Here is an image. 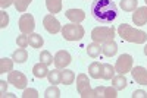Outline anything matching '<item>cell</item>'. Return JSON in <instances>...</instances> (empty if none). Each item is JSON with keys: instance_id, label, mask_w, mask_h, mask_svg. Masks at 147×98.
Instances as JSON below:
<instances>
[{"instance_id": "cell-27", "label": "cell", "mask_w": 147, "mask_h": 98, "mask_svg": "<svg viewBox=\"0 0 147 98\" xmlns=\"http://www.w3.org/2000/svg\"><path fill=\"white\" fill-rule=\"evenodd\" d=\"M31 2H32V0H15L13 5H15V7H16L18 12H21V13H25Z\"/></svg>"}, {"instance_id": "cell-35", "label": "cell", "mask_w": 147, "mask_h": 98, "mask_svg": "<svg viewBox=\"0 0 147 98\" xmlns=\"http://www.w3.org/2000/svg\"><path fill=\"white\" fill-rule=\"evenodd\" d=\"M7 83H9V82H7ZM7 83H6V81H0V91H2V97H5V95H6Z\"/></svg>"}, {"instance_id": "cell-23", "label": "cell", "mask_w": 147, "mask_h": 98, "mask_svg": "<svg viewBox=\"0 0 147 98\" xmlns=\"http://www.w3.org/2000/svg\"><path fill=\"white\" fill-rule=\"evenodd\" d=\"M13 59H7V57H3L0 59V73H6V72H10L13 69Z\"/></svg>"}, {"instance_id": "cell-15", "label": "cell", "mask_w": 147, "mask_h": 98, "mask_svg": "<svg viewBox=\"0 0 147 98\" xmlns=\"http://www.w3.org/2000/svg\"><path fill=\"white\" fill-rule=\"evenodd\" d=\"M49 70L47 69V65H44V63H37V65H34V67H32V75L35 76V78H38V79H43V78H46L47 75H49Z\"/></svg>"}, {"instance_id": "cell-18", "label": "cell", "mask_w": 147, "mask_h": 98, "mask_svg": "<svg viewBox=\"0 0 147 98\" xmlns=\"http://www.w3.org/2000/svg\"><path fill=\"white\" fill-rule=\"evenodd\" d=\"M115 73H116V69L112 65H109V63H105L103 65V67H102V79L110 81V79L115 76Z\"/></svg>"}, {"instance_id": "cell-25", "label": "cell", "mask_w": 147, "mask_h": 98, "mask_svg": "<svg viewBox=\"0 0 147 98\" xmlns=\"http://www.w3.org/2000/svg\"><path fill=\"white\" fill-rule=\"evenodd\" d=\"M100 53H102V47H100L99 43L88 44V47H87V54H88L90 57L96 59V57H99V56H100Z\"/></svg>"}, {"instance_id": "cell-4", "label": "cell", "mask_w": 147, "mask_h": 98, "mask_svg": "<svg viewBox=\"0 0 147 98\" xmlns=\"http://www.w3.org/2000/svg\"><path fill=\"white\" fill-rule=\"evenodd\" d=\"M115 37V28L113 27H96L91 31V40L94 43H107V41H112Z\"/></svg>"}, {"instance_id": "cell-20", "label": "cell", "mask_w": 147, "mask_h": 98, "mask_svg": "<svg viewBox=\"0 0 147 98\" xmlns=\"http://www.w3.org/2000/svg\"><path fill=\"white\" fill-rule=\"evenodd\" d=\"M47 79H49V82H50L52 85L62 83V72H60V70L56 67V69H53V70H50V72H49Z\"/></svg>"}, {"instance_id": "cell-16", "label": "cell", "mask_w": 147, "mask_h": 98, "mask_svg": "<svg viewBox=\"0 0 147 98\" xmlns=\"http://www.w3.org/2000/svg\"><path fill=\"white\" fill-rule=\"evenodd\" d=\"M12 59H13L15 63H25L27 59H28V53L25 48H18V50L13 51V54H12Z\"/></svg>"}, {"instance_id": "cell-19", "label": "cell", "mask_w": 147, "mask_h": 98, "mask_svg": "<svg viewBox=\"0 0 147 98\" xmlns=\"http://www.w3.org/2000/svg\"><path fill=\"white\" fill-rule=\"evenodd\" d=\"M46 7L50 13H59L62 10V0H46Z\"/></svg>"}, {"instance_id": "cell-37", "label": "cell", "mask_w": 147, "mask_h": 98, "mask_svg": "<svg viewBox=\"0 0 147 98\" xmlns=\"http://www.w3.org/2000/svg\"><path fill=\"white\" fill-rule=\"evenodd\" d=\"M144 2H146V6H147V0H144Z\"/></svg>"}, {"instance_id": "cell-33", "label": "cell", "mask_w": 147, "mask_h": 98, "mask_svg": "<svg viewBox=\"0 0 147 98\" xmlns=\"http://www.w3.org/2000/svg\"><path fill=\"white\" fill-rule=\"evenodd\" d=\"M131 97H132V98H147V92L143 91V89H137V91L132 92Z\"/></svg>"}, {"instance_id": "cell-6", "label": "cell", "mask_w": 147, "mask_h": 98, "mask_svg": "<svg viewBox=\"0 0 147 98\" xmlns=\"http://www.w3.org/2000/svg\"><path fill=\"white\" fill-rule=\"evenodd\" d=\"M7 82L12 83L18 89H25L27 83H28V79H27V76L24 75L22 72H19V70H10L9 75H7Z\"/></svg>"}, {"instance_id": "cell-28", "label": "cell", "mask_w": 147, "mask_h": 98, "mask_svg": "<svg viewBox=\"0 0 147 98\" xmlns=\"http://www.w3.org/2000/svg\"><path fill=\"white\" fill-rule=\"evenodd\" d=\"M44 97L46 98H59L60 97V91L57 88V85H52V87H49L44 92Z\"/></svg>"}, {"instance_id": "cell-26", "label": "cell", "mask_w": 147, "mask_h": 98, "mask_svg": "<svg viewBox=\"0 0 147 98\" xmlns=\"http://www.w3.org/2000/svg\"><path fill=\"white\" fill-rule=\"evenodd\" d=\"M74 81H75V73H74V70L65 69L62 72V83L63 85H71V83H74Z\"/></svg>"}, {"instance_id": "cell-5", "label": "cell", "mask_w": 147, "mask_h": 98, "mask_svg": "<svg viewBox=\"0 0 147 98\" xmlns=\"http://www.w3.org/2000/svg\"><path fill=\"white\" fill-rule=\"evenodd\" d=\"M77 89H78V92L82 98H94L93 89L90 87L88 76L84 75V73H80V75L77 76Z\"/></svg>"}, {"instance_id": "cell-12", "label": "cell", "mask_w": 147, "mask_h": 98, "mask_svg": "<svg viewBox=\"0 0 147 98\" xmlns=\"http://www.w3.org/2000/svg\"><path fill=\"white\" fill-rule=\"evenodd\" d=\"M132 22L138 27H143L147 23V6L137 7L132 13Z\"/></svg>"}, {"instance_id": "cell-24", "label": "cell", "mask_w": 147, "mask_h": 98, "mask_svg": "<svg viewBox=\"0 0 147 98\" xmlns=\"http://www.w3.org/2000/svg\"><path fill=\"white\" fill-rule=\"evenodd\" d=\"M44 44V40H43V37L40 34H30V45L32 48H41Z\"/></svg>"}, {"instance_id": "cell-8", "label": "cell", "mask_w": 147, "mask_h": 98, "mask_svg": "<svg viewBox=\"0 0 147 98\" xmlns=\"http://www.w3.org/2000/svg\"><path fill=\"white\" fill-rule=\"evenodd\" d=\"M35 28V22H34V16L30 15V13H24L21 18H19V29L22 34H32Z\"/></svg>"}, {"instance_id": "cell-34", "label": "cell", "mask_w": 147, "mask_h": 98, "mask_svg": "<svg viewBox=\"0 0 147 98\" xmlns=\"http://www.w3.org/2000/svg\"><path fill=\"white\" fill-rule=\"evenodd\" d=\"M13 3H15V0H0V6H2V9H6L10 5H13Z\"/></svg>"}, {"instance_id": "cell-3", "label": "cell", "mask_w": 147, "mask_h": 98, "mask_svg": "<svg viewBox=\"0 0 147 98\" xmlns=\"http://www.w3.org/2000/svg\"><path fill=\"white\" fill-rule=\"evenodd\" d=\"M62 37L66 40V41H80L85 31L82 28V25H80V23H66V25L62 27Z\"/></svg>"}, {"instance_id": "cell-30", "label": "cell", "mask_w": 147, "mask_h": 98, "mask_svg": "<svg viewBox=\"0 0 147 98\" xmlns=\"http://www.w3.org/2000/svg\"><path fill=\"white\" fill-rule=\"evenodd\" d=\"M16 44H18V47H21V48H27V47L30 45V37H28L27 34H21V35H18Z\"/></svg>"}, {"instance_id": "cell-1", "label": "cell", "mask_w": 147, "mask_h": 98, "mask_svg": "<svg viewBox=\"0 0 147 98\" xmlns=\"http://www.w3.org/2000/svg\"><path fill=\"white\" fill-rule=\"evenodd\" d=\"M93 18L102 25L112 23L118 16V7L112 0H94L90 6Z\"/></svg>"}, {"instance_id": "cell-14", "label": "cell", "mask_w": 147, "mask_h": 98, "mask_svg": "<svg viewBox=\"0 0 147 98\" xmlns=\"http://www.w3.org/2000/svg\"><path fill=\"white\" fill-rule=\"evenodd\" d=\"M102 53L106 56V57H112L118 53V44L112 40V41H107V43H103L102 44Z\"/></svg>"}, {"instance_id": "cell-32", "label": "cell", "mask_w": 147, "mask_h": 98, "mask_svg": "<svg viewBox=\"0 0 147 98\" xmlns=\"http://www.w3.org/2000/svg\"><path fill=\"white\" fill-rule=\"evenodd\" d=\"M22 97L24 98H37V97H38V91L34 89V88L25 89V91H24V94H22Z\"/></svg>"}, {"instance_id": "cell-31", "label": "cell", "mask_w": 147, "mask_h": 98, "mask_svg": "<svg viewBox=\"0 0 147 98\" xmlns=\"http://www.w3.org/2000/svg\"><path fill=\"white\" fill-rule=\"evenodd\" d=\"M7 23H9V15L5 10H2L0 12V28H6Z\"/></svg>"}, {"instance_id": "cell-22", "label": "cell", "mask_w": 147, "mask_h": 98, "mask_svg": "<svg viewBox=\"0 0 147 98\" xmlns=\"http://www.w3.org/2000/svg\"><path fill=\"white\" fill-rule=\"evenodd\" d=\"M127 85H128V82L125 79V75H118V76H113L112 78V87H115L118 91L124 89Z\"/></svg>"}, {"instance_id": "cell-11", "label": "cell", "mask_w": 147, "mask_h": 98, "mask_svg": "<svg viewBox=\"0 0 147 98\" xmlns=\"http://www.w3.org/2000/svg\"><path fill=\"white\" fill-rule=\"evenodd\" d=\"M132 79L140 85H147V69L143 66H136L131 69Z\"/></svg>"}, {"instance_id": "cell-9", "label": "cell", "mask_w": 147, "mask_h": 98, "mask_svg": "<svg viewBox=\"0 0 147 98\" xmlns=\"http://www.w3.org/2000/svg\"><path fill=\"white\" fill-rule=\"evenodd\" d=\"M43 25L46 28L47 32H50V34H57L62 31V25H60V22L50 13V15H46L44 19H43Z\"/></svg>"}, {"instance_id": "cell-7", "label": "cell", "mask_w": 147, "mask_h": 98, "mask_svg": "<svg viewBox=\"0 0 147 98\" xmlns=\"http://www.w3.org/2000/svg\"><path fill=\"white\" fill-rule=\"evenodd\" d=\"M115 69L119 75H125L132 69V56L131 54H121L116 60Z\"/></svg>"}, {"instance_id": "cell-10", "label": "cell", "mask_w": 147, "mask_h": 98, "mask_svg": "<svg viewBox=\"0 0 147 98\" xmlns=\"http://www.w3.org/2000/svg\"><path fill=\"white\" fill-rule=\"evenodd\" d=\"M71 62H72V57L66 50H60L55 54V62L53 63L57 69H65L66 66L71 65Z\"/></svg>"}, {"instance_id": "cell-21", "label": "cell", "mask_w": 147, "mask_h": 98, "mask_svg": "<svg viewBox=\"0 0 147 98\" xmlns=\"http://www.w3.org/2000/svg\"><path fill=\"white\" fill-rule=\"evenodd\" d=\"M137 5H138V0H121V9L124 12H134L137 9Z\"/></svg>"}, {"instance_id": "cell-17", "label": "cell", "mask_w": 147, "mask_h": 98, "mask_svg": "<svg viewBox=\"0 0 147 98\" xmlns=\"http://www.w3.org/2000/svg\"><path fill=\"white\" fill-rule=\"evenodd\" d=\"M102 67H103L102 63H99V62H93V63L88 66V73H90V76L94 78V79L102 78Z\"/></svg>"}, {"instance_id": "cell-36", "label": "cell", "mask_w": 147, "mask_h": 98, "mask_svg": "<svg viewBox=\"0 0 147 98\" xmlns=\"http://www.w3.org/2000/svg\"><path fill=\"white\" fill-rule=\"evenodd\" d=\"M144 54L147 56V44H146V47H144Z\"/></svg>"}, {"instance_id": "cell-2", "label": "cell", "mask_w": 147, "mask_h": 98, "mask_svg": "<svg viewBox=\"0 0 147 98\" xmlns=\"http://www.w3.org/2000/svg\"><path fill=\"white\" fill-rule=\"evenodd\" d=\"M118 34L124 41L128 43H136V44H144L147 41V32L141 31V29H136L132 28L128 23H122L118 27Z\"/></svg>"}, {"instance_id": "cell-13", "label": "cell", "mask_w": 147, "mask_h": 98, "mask_svg": "<svg viewBox=\"0 0 147 98\" xmlns=\"http://www.w3.org/2000/svg\"><path fill=\"white\" fill-rule=\"evenodd\" d=\"M65 16L69 21H72L74 23H80L85 19V13H84L82 9H68L65 12Z\"/></svg>"}, {"instance_id": "cell-29", "label": "cell", "mask_w": 147, "mask_h": 98, "mask_svg": "<svg viewBox=\"0 0 147 98\" xmlns=\"http://www.w3.org/2000/svg\"><path fill=\"white\" fill-rule=\"evenodd\" d=\"M40 60H41V63H44V65H52L53 62H55V57L50 54V51H47V50H43L41 53H40Z\"/></svg>"}]
</instances>
